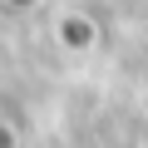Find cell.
<instances>
[{"label": "cell", "mask_w": 148, "mask_h": 148, "mask_svg": "<svg viewBox=\"0 0 148 148\" xmlns=\"http://www.w3.org/2000/svg\"><path fill=\"white\" fill-rule=\"evenodd\" d=\"M99 40H104V25H99V15H94V10L69 5V10H59V15H54V45H59L69 59L94 54V49H99Z\"/></svg>", "instance_id": "obj_1"}, {"label": "cell", "mask_w": 148, "mask_h": 148, "mask_svg": "<svg viewBox=\"0 0 148 148\" xmlns=\"http://www.w3.org/2000/svg\"><path fill=\"white\" fill-rule=\"evenodd\" d=\"M0 148H15V128H10L5 114H0Z\"/></svg>", "instance_id": "obj_2"}, {"label": "cell", "mask_w": 148, "mask_h": 148, "mask_svg": "<svg viewBox=\"0 0 148 148\" xmlns=\"http://www.w3.org/2000/svg\"><path fill=\"white\" fill-rule=\"evenodd\" d=\"M0 5H10V10H30V5H40V0H0Z\"/></svg>", "instance_id": "obj_3"}, {"label": "cell", "mask_w": 148, "mask_h": 148, "mask_svg": "<svg viewBox=\"0 0 148 148\" xmlns=\"http://www.w3.org/2000/svg\"><path fill=\"white\" fill-rule=\"evenodd\" d=\"M143 99H148V84H143Z\"/></svg>", "instance_id": "obj_4"}]
</instances>
